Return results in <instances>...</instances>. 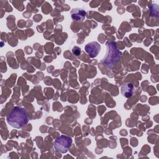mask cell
Here are the masks:
<instances>
[{"instance_id":"cell-1","label":"cell","mask_w":159,"mask_h":159,"mask_svg":"<svg viewBox=\"0 0 159 159\" xmlns=\"http://www.w3.org/2000/svg\"><path fill=\"white\" fill-rule=\"evenodd\" d=\"M29 120L27 111L22 107H14L7 116L6 121L11 126L20 129L25 126Z\"/></svg>"},{"instance_id":"cell-2","label":"cell","mask_w":159,"mask_h":159,"mask_svg":"<svg viewBox=\"0 0 159 159\" xmlns=\"http://www.w3.org/2000/svg\"><path fill=\"white\" fill-rule=\"evenodd\" d=\"M72 144V139L71 137L62 135L58 137L54 142V148L56 151L62 153L67 152Z\"/></svg>"},{"instance_id":"cell-3","label":"cell","mask_w":159,"mask_h":159,"mask_svg":"<svg viewBox=\"0 0 159 159\" xmlns=\"http://www.w3.org/2000/svg\"><path fill=\"white\" fill-rule=\"evenodd\" d=\"M100 48V45L96 42H91L88 43L84 47L85 51L91 58H94L98 55Z\"/></svg>"},{"instance_id":"cell-4","label":"cell","mask_w":159,"mask_h":159,"mask_svg":"<svg viewBox=\"0 0 159 159\" xmlns=\"http://www.w3.org/2000/svg\"><path fill=\"white\" fill-rule=\"evenodd\" d=\"M70 13L73 20L78 22H83L86 17V11L82 8H74L71 11Z\"/></svg>"},{"instance_id":"cell-5","label":"cell","mask_w":159,"mask_h":159,"mask_svg":"<svg viewBox=\"0 0 159 159\" xmlns=\"http://www.w3.org/2000/svg\"><path fill=\"white\" fill-rule=\"evenodd\" d=\"M134 91V86L131 83H124L120 89L122 95L127 98H130L132 96Z\"/></svg>"}]
</instances>
